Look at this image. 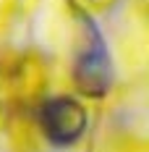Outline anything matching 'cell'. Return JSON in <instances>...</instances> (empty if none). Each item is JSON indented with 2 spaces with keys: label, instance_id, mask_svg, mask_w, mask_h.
<instances>
[{
  "label": "cell",
  "instance_id": "obj_1",
  "mask_svg": "<svg viewBox=\"0 0 149 152\" xmlns=\"http://www.w3.org/2000/svg\"><path fill=\"white\" fill-rule=\"evenodd\" d=\"M39 121H42V131L52 144H73L81 139V134L86 131V110L81 102H76L71 97H55L45 102L42 113H39Z\"/></svg>",
  "mask_w": 149,
  "mask_h": 152
},
{
  "label": "cell",
  "instance_id": "obj_2",
  "mask_svg": "<svg viewBox=\"0 0 149 152\" xmlns=\"http://www.w3.org/2000/svg\"><path fill=\"white\" fill-rule=\"evenodd\" d=\"M89 39L92 42H86V47L78 53L73 76L84 94L100 97L110 87V61H107V53H105L102 37L94 31V26H89Z\"/></svg>",
  "mask_w": 149,
  "mask_h": 152
}]
</instances>
